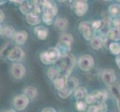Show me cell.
<instances>
[{
    "label": "cell",
    "instance_id": "603a6c76",
    "mask_svg": "<svg viewBox=\"0 0 120 112\" xmlns=\"http://www.w3.org/2000/svg\"><path fill=\"white\" fill-rule=\"evenodd\" d=\"M86 96H87V90L85 88L80 87V88H78L75 91V97L78 100L86 98Z\"/></svg>",
    "mask_w": 120,
    "mask_h": 112
},
{
    "label": "cell",
    "instance_id": "6da1fadb",
    "mask_svg": "<svg viewBox=\"0 0 120 112\" xmlns=\"http://www.w3.org/2000/svg\"><path fill=\"white\" fill-rule=\"evenodd\" d=\"M75 56L71 55V54H69L68 55L61 58L60 63L57 68L59 70L61 76L68 78L72 71L74 66H75Z\"/></svg>",
    "mask_w": 120,
    "mask_h": 112
},
{
    "label": "cell",
    "instance_id": "83f0119b",
    "mask_svg": "<svg viewBox=\"0 0 120 112\" xmlns=\"http://www.w3.org/2000/svg\"><path fill=\"white\" fill-rule=\"evenodd\" d=\"M54 17H55V16L51 15V14H47V13H44L43 15V21L46 25L49 26V25L52 24Z\"/></svg>",
    "mask_w": 120,
    "mask_h": 112
},
{
    "label": "cell",
    "instance_id": "277c9868",
    "mask_svg": "<svg viewBox=\"0 0 120 112\" xmlns=\"http://www.w3.org/2000/svg\"><path fill=\"white\" fill-rule=\"evenodd\" d=\"M94 66V59L90 55L81 56L78 60V67L83 71H89Z\"/></svg>",
    "mask_w": 120,
    "mask_h": 112
},
{
    "label": "cell",
    "instance_id": "1f68e13d",
    "mask_svg": "<svg viewBox=\"0 0 120 112\" xmlns=\"http://www.w3.org/2000/svg\"><path fill=\"white\" fill-rule=\"evenodd\" d=\"M103 22L101 20H96L92 23V27L94 30H99L102 28Z\"/></svg>",
    "mask_w": 120,
    "mask_h": 112
},
{
    "label": "cell",
    "instance_id": "8d00e7d4",
    "mask_svg": "<svg viewBox=\"0 0 120 112\" xmlns=\"http://www.w3.org/2000/svg\"><path fill=\"white\" fill-rule=\"evenodd\" d=\"M42 112H56V111L53 108H45L43 109Z\"/></svg>",
    "mask_w": 120,
    "mask_h": 112
},
{
    "label": "cell",
    "instance_id": "44dd1931",
    "mask_svg": "<svg viewBox=\"0 0 120 112\" xmlns=\"http://www.w3.org/2000/svg\"><path fill=\"white\" fill-rule=\"evenodd\" d=\"M48 77L50 78L52 81H55L56 78H57L59 76H60V73L59 70L56 67H50L47 71Z\"/></svg>",
    "mask_w": 120,
    "mask_h": 112
},
{
    "label": "cell",
    "instance_id": "d6986e66",
    "mask_svg": "<svg viewBox=\"0 0 120 112\" xmlns=\"http://www.w3.org/2000/svg\"><path fill=\"white\" fill-rule=\"evenodd\" d=\"M107 36L109 39L113 40H120V28H113L112 29L108 30L107 32Z\"/></svg>",
    "mask_w": 120,
    "mask_h": 112
},
{
    "label": "cell",
    "instance_id": "f1b7e54d",
    "mask_svg": "<svg viewBox=\"0 0 120 112\" xmlns=\"http://www.w3.org/2000/svg\"><path fill=\"white\" fill-rule=\"evenodd\" d=\"M59 40L60 41H65V42L69 43L70 44H72L73 42V37L70 35L68 34V33H65V34H63L60 37Z\"/></svg>",
    "mask_w": 120,
    "mask_h": 112
},
{
    "label": "cell",
    "instance_id": "836d02e7",
    "mask_svg": "<svg viewBox=\"0 0 120 112\" xmlns=\"http://www.w3.org/2000/svg\"><path fill=\"white\" fill-rule=\"evenodd\" d=\"M113 24L114 28H120V18H115V19L113 21Z\"/></svg>",
    "mask_w": 120,
    "mask_h": 112
},
{
    "label": "cell",
    "instance_id": "2e32d148",
    "mask_svg": "<svg viewBox=\"0 0 120 112\" xmlns=\"http://www.w3.org/2000/svg\"><path fill=\"white\" fill-rule=\"evenodd\" d=\"M34 5L32 4V2L29 3V2H23L21 5L19 7V10L20 11L22 12V13L24 14V15H28V14H31L33 11V9H34Z\"/></svg>",
    "mask_w": 120,
    "mask_h": 112
},
{
    "label": "cell",
    "instance_id": "d4e9b609",
    "mask_svg": "<svg viewBox=\"0 0 120 112\" xmlns=\"http://www.w3.org/2000/svg\"><path fill=\"white\" fill-rule=\"evenodd\" d=\"M16 33V32H15L14 28L11 26H8L5 28V29H4V35H5L8 38H14Z\"/></svg>",
    "mask_w": 120,
    "mask_h": 112
},
{
    "label": "cell",
    "instance_id": "f35d334b",
    "mask_svg": "<svg viewBox=\"0 0 120 112\" xmlns=\"http://www.w3.org/2000/svg\"><path fill=\"white\" fill-rule=\"evenodd\" d=\"M116 102H117V108L118 110L120 112V97H119L118 99H116Z\"/></svg>",
    "mask_w": 120,
    "mask_h": 112
},
{
    "label": "cell",
    "instance_id": "ba28073f",
    "mask_svg": "<svg viewBox=\"0 0 120 112\" xmlns=\"http://www.w3.org/2000/svg\"><path fill=\"white\" fill-rule=\"evenodd\" d=\"M102 81L107 86L114 84L116 81V74L112 69H105L101 74Z\"/></svg>",
    "mask_w": 120,
    "mask_h": 112
},
{
    "label": "cell",
    "instance_id": "52a82bcc",
    "mask_svg": "<svg viewBox=\"0 0 120 112\" xmlns=\"http://www.w3.org/2000/svg\"><path fill=\"white\" fill-rule=\"evenodd\" d=\"M24 57H25V52L19 46H16L13 48L8 55V58L11 61L19 62L22 60H23Z\"/></svg>",
    "mask_w": 120,
    "mask_h": 112
},
{
    "label": "cell",
    "instance_id": "74e56055",
    "mask_svg": "<svg viewBox=\"0 0 120 112\" xmlns=\"http://www.w3.org/2000/svg\"><path fill=\"white\" fill-rule=\"evenodd\" d=\"M116 62L117 67L120 69V55H119L116 57Z\"/></svg>",
    "mask_w": 120,
    "mask_h": 112
},
{
    "label": "cell",
    "instance_id": "8992f818",
    "mask_svg": "<svg viewBox=\"0 0 120 112\" xmlns=\"http://www.w3.org/2000/svg\"><path fill=\"white\" fill-rule=\"evenodd\" d=\"M78 28H79V31L82 33L83 37H84L86 40H89L92 38L93 34V28L92 27V24H90V23L86 21L81 22L79 24Z\"/></svg>",
    "mask_w": 120,
    "mask_h": 112
},
{
    "label": "cell",
    "instance_id": "60d3db41",
    "mask_svg": "<svg viewBox=\"0 0 120 112\" xmlns=\"http://www.w3.org/2000/svg\"><path fill=\"white\" fill-rule=\"evenodd\" d=\"M6 112H16V111H14V110H10V111H6Z\"/></svg>",
    "mask_w": 120,
    "mask_h": 112
},
{
    "label": "cell",
    "instance_id": "4dcf8cb0",
    "mask_svg": "<svg viewBox=\"0 0 120 112\" xmlns=\"http://www.w3.org/2000/svg\"><path fill=\"white\" fill-rule=\"evenodd\" d=\"M85 101L86 104H93V102L96 101V96H95L93 93L91 94H88L85 98Z\"/></svg>",
    "mask_w": 120,
    "mask_h": 112
},
{
    "label": "cell",
    "instance_id": "ffe728a7",
    "mask_svg": "<svg viewBox=\"0 0 120 112\" xmlns=\"http://www.w3.org/2000/svg\"><path fill=\"white\" fill-rule=\"evenodd\" d=\"M91 46L95 50H97L102 47V46L104 45V40H103L102 37H95L91 40Z\"/></svg>",
    "mask_w": 120,
    "mask_h": 112
},
{
    "label": "cell",
    "instance_id": "5b68a950",
    "mask_svg": "<svg viewBox=\"0 0 120 112\" xmlns=\"http://www.w3.org/2000/svg\"><path fill=\"white\" fill-rule=\"evenodd\" d=\"M28 103H29V99L25 94L18 95L14 99V105L16 108L19 111H23L26 109Z\"/></svg>",
    "mask_w": 120,
    "mask_h": 112
},
{
    "label": "cell",
    "instance_id": "cb8c5ba5",
    "mask_svg": "<svg viewBox=\"0 0 120 112\" xmlns=\"http://www.w3.org/2000/svg\"><path fill=\"white\" fill-rule=\"evenodd\" d=\"M26 16V20L28 24L31 25V26H37L40 23V19L39 16H36L34 14H28Z\"/></svg>",
    "mask_w": 120,
    "mask_h": 112
},
{
    "label": "cell",
    "instance_id": "7a4b0ae2",
    "mask_svg": "<svg viewBox=\"0 0 120 112\" xmlns=\"http://www.w3.org/2000/svg\"><path fill=\"white\" fill-rule=\"evenodd\" d=\"M40 58L43 64L48 65L57 62L61 58V56L56 47H52L41 53Z\"/></svg>",
    "mask_w": 120,
    "mask_h": 112
},
{
    "label": "cell",
    "instance_id": "ab89813d",
    "mask_svg": "<svg viewBox=\"0 0 120 112\" xmlns=\"http://www.w3.org/2000/svg\"><path fill=\"white\" fill-rule=\"evenodd\" d=\"M8 46V43H6V44H5V46H3V47H2V48L1 49V54H2V52H4V50H5V48H6V47Z\"/></svg>",
    "mask_w": 120,
    "mask_h": 112
},
{
    "label": "cell",
    "instance_id": "8fae6325",
    "mask_svg": "<svg viewBox=\"0 0 120 112\" xmlns=\"http://www.w3.org/2000/svg\"><path fill=\"white\" fill-rule=\"evenodd\" d=\"M71 45L69 43L65 42V41H60L59 40L58 43L56 45V49L58 50L60 55L62 57L67 56L69 55V52L71 49Z\"/></svg>",
    "mask_w": 120,
    "mask_h": 112
},
{
    "label": "cell",
    "instance_id": "d590c367",
    "mask_svg": "<svg viewBox=\"0 0 120 112\" xmlns=\"http://www.w3.org/2000/svg\"><path fill=\"white\" fill-rule=\"evenodd\" d=\"M5 13H4L2 10H1L0 11V22L2 23L4 20H5Z\"/></svg>",
    "mask_w": 120,
    "mask_h": 112
},
{
    "label": "cell",
    "instance_id": "7402d4cb",
    "mask_svg": "<svg viewBox=\"0 0 120 112\" xmlns=\"http://www.w3.org/2000/svg\"><path fill=\"white\" fill-rule=\"evenodd\" d=\"M109 14L114 17L118 18L120 16V5L119 4H113L108 8Z\"/></svg>",
    "mask_w": 120,
    "mask_h": 112
},
{
    "label": "cell",
    "instance_id": "d6a6232c",
    "mask_svg": "<svg viewBox=\"0 0 120 112\" xmlns=\"http://www.w3.org/2000/svg\"><path fill=\"white\" fill-rule=\"evenodd\" d=\"M98 112H106L107 111V105L105 102H100L97 105Z\"/></svg>",
    "mask_w": 120,
    "mask_h": 112
},
{
    "label": "cell",
    "instance_id": "9a60e30c",
    "mask_svg": "<svg viewBox=\"0 0 120 112\" xmlns=\"http://www.w3.org/2000/svg\"><path fill=\"white\" fill-rule=\"evenodd\" d=\"M23 93L26 97H28V99H34L38 95V89L32 86H28L25 88L23 90Z\"/></svg>",
    "mask_w": 120,
    "mask_h": 112
},
{
    "label": "cell",
    "instance_id": "7c38bea8",
    "mask_svg": "<svg viewBox=\"0 0 120 112\" xmlns=\"http://www.w3.org/2000/svg\"><path fill=\"white\" fill-rule=\"evenodd\" d=\"M28 38V34L26 31H22L16 32V35L14 37V40L15 41V43L18 45H23Z\"/></svg>",
    "mask_w": 120,
    "mask_h": 112
},
{
    "label": "cell",
    "instance_id": "484cf974",
    "mask_svg": "<svg viewBox=\"0 0 120 112\" xmlns=\"http://www.w3.org/2000/svg\"><path fill=\"white\" fill-rule=\"evenodd\" d=\"M110 91L116 99H118L119 97H120V85H119L113 84L112 85H110Z\"/></svg>",
    "mask_w": 120,
    "mask_h": 112
},
{
    "label": "cell",
    "instance_id": "30bf717a",
    "mask_svg": "<svg viewBox=\"0 0 120 112\" xmlns=\"http://www.w3.org/2000/svg\"><path fill=\"white\" fill-rule=\"evenodd\" d=\"M75 13L78 16H84L88 10V5L85 1H76L74 3Z\"/></svg>",
    "mask_w": 120,
    "mask_h": 112
},
{
    "label": "cell",
    "instance_id": "4fadbf2b",
    "mask_svg": "<svg viewBox=\"0 0 120 112\" xmlns=\"http://www.w3.org/2000/svg\"><path fill=\"white\" fill-rule=\"evenodd\" d=\"M68 79L69 78H66L63 76H60L57 78H56V79L53 81L55 88L58 91L63 90L64 88V87L66 86V85H67V82Z\"/></svg>",
    "mask_w": 120,
    "mask_h": 112
},
{
    "label": "cell",
    "instance_id": "e0dca14e",
    "mask_svg": "<svg viewBox=\"0 0 120 112\" xmlns=\"http://www.w3.org/2000/svg\"><path fill=\"white\" fill-rule=\"evenodd\" d=\"M93 93H94L95 96H96V101L98 102V103L105 102L106 99H107V97H108V93H107L106 90H96Z\"/></svg>",
    "mask_w": 120,
    "mask_h": 112
},
{
    "label": "cell",
    "instance_id": "9c48e42d",
    "mask_svg": "<svg viewBox=\"0 0 120 112\" xmlns=\"http://www.w3.org/2000/svg\"><path fill=\"white\" fill-rule=\"evenodd\" d=\"M11 73L16 79H21L26 75V68L20 63H14L11 66Z\"/></svg>",
    "mask_w": 120,
    "mask_h": 112
},
{
    "label": "cell",
    "instance_id": "4316f807",
    "mask_svg": "<svg viewBox=\"0 0 120 112\" xmlns=\"http://www.w3.org/2000/svg\"><path fill=\"white\" fill-rule=\"evenodd\" d=\"M111 53L113 55H120V45L117 43H111L109 46Z\"/></svg>",
    "mask_w": 120,
    "mask_h": 112
},
{
    "label": "cell",
    "instance_id": "5bb4252c",
    "mask_svg": "<svg viewBox=\"0 0 120 112\" xmlns=\"http://www.w3.org/2000/svg\"><path fill=\"white\" fill-rule=\"evenodd\" d=\"M35 35L38 36L40 40H45L48 36L49 31L46 28L43 26H38L34 28V30Z\"/></svg>",
    "mask_w": 120,
    "mask_h": 112
},
{
    "label": "cell",
    "instance_id": "f546056e",
    "mask_svg": "<svg viewBox=\"0 0 120 112\" xmlns=\"http://www.w3.org/2000/svg\"><path fill=\"white\" fill-rule=\"evenodd\" d=\"M75 107L76 108L78 111H85V109L86 108V107H87V105H86V102H82V101H78L76 102L75 104Z\"/></svg>",
    "mask_w": 120,
    "mask_h": 112
},
{
    "label": "cell",
    "instance_id": "e575fe53",
    "mask_svg": "<svg viewBox=\"0 0 120 112\" xmlns=\"http://www.w3.org/2000/svg\"><path fill=\"white\" fill-rule=\"evenodd\" d=\"M87 112H98L97 105H90L88 108Z\"/></svg>",
    "mask_w": 120,
    "mask_h": 112
},
{
    "label": "cell",
    "instance_id": "3957f363",
    "mask_svg": "<svg viewBox=\"0 0 120 112\" xmlns=\"http://www.w3.org/2000/svg\"><path fill=\"white\" fill-rule=\"evenodd\" d=\"M78 86V80L77 78L74 77L69 78L67 82V85L64 87V88L58 91L59 97L62 99H67L72 94V93L74 90L75 91Z\"/></svg>",
    "mask_w": 120,
    "mask_h": 112
},
{
    "label": "cell",
    "instance_id": "ac0fdd59",
    "mask_svg": "<svg viewBox=\"0 0 120 112\" xmlns=\"http://www.w3.org/2000/svg\"><path fill=\"white\" fill-rule=\"evenodd\" d=\"M55 26L58 29L64 31L68 26V20L64 17L57 18L55 21Z\"/></svg>",
    "mask_w": 120,
    "mask_h": 112
}]
</instances>
